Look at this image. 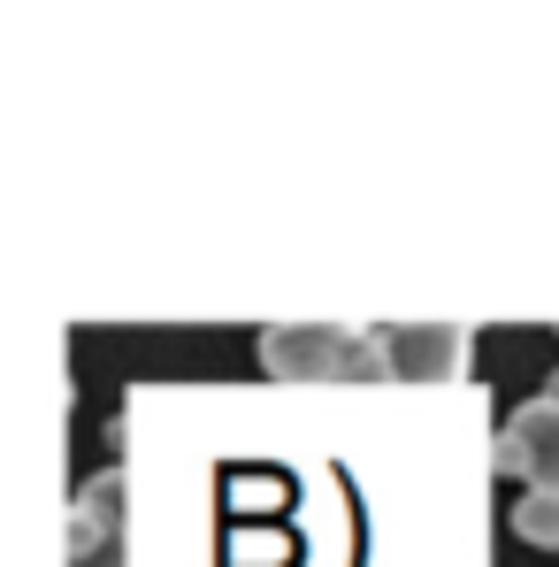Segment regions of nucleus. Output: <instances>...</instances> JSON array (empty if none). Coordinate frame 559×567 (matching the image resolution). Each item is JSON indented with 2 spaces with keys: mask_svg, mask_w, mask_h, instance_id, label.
Returning <instances> with one entry per match:
<instances>
[{
  "mask_svg": "<svg viewBox=\"0 0 559 567\" xmlns=\"http://www.w3.org/2000/svg\"><path fill=\"white\" fill-rule=\"evenodd\" d=\"M70 567H131V545H123V475L85 483V498L70 514Z\"/></svg>",
  "mask_w": 559,
  "mask_h": 567,
  "instance_id": "nucleus-3",
  "label": "nucleus"
},
{
  "mask_svg": "<svg viewBox=\"0 0 559 567\" xmlns=\"http://www.w3.org/2000/svg\"><path fill=\"white\" fill-rule=\"evenodd\" d=\"M383 346H391V377H437V383L467 377L460 322H398V330H383Z\"/></svg>",
  "mask_w": 559,
  "mask_h": 567,
  "instance_id": "nucleus-4",
  "label": "nucleus"
},
{
  "mask_svg": "<svg viewBox=\"0 0 559 567\" xmlns=\"http://www.w3.org/2000/svg\"><path fill=\"white\" fill-rule=\"evenodd\" d=\"M490 461H498L506 475H521L529 491H559V391H537L529 406L506 414Z\"/></svg>",
  "mask_w": 559,
  "mask_h": 567,
  "instance_id": "nucleus-2",
  "label": "nucleus"
},
{
  "mask_svg": "<svg viewBox=\"0 0 559 567\" xmlns=\"http://www.w3.org/2000/svg\"><path fill=\"white\" fill-rule=\"evenodd\" d=\"M545 391H559V377H552V383H545Z\"/></svg>",
  "mask_w": 559,
  "mask_h": 567,
  "instance_id": "nucleus-6",
  "label": "nucleus"
},
{
  "mask_svg": "<svg viewBox=\"0 0 559 567\" xmlns=\"http://www.w3.org/2000/svg\"><path fill=\"white\" fill-rule=\"evenodd\" d=\"M261 361L283 383H338V377H391L383 330H345V322H269Z\"/></svg>",
  "mask_w": 559,
  "mask_h": 567,
  "instance_id": "nucleus-1",
  "label": "nucleus"
},
{
  "mask_svg": "<svg viewBox=\"0 0 559 567\" xmlns=\"http://www.w3.org/2000/svg\"><path fill=\"white\" fill-rule=\"evenodd\" d=\"M514 537L559 553V491H521V498H514Z\"/></svg>",
  "mask_w": 559,
  "mask_h": 567,
  "instance_id": "nucleus-5",
  "label": "nucleus"
}]
</instances>
